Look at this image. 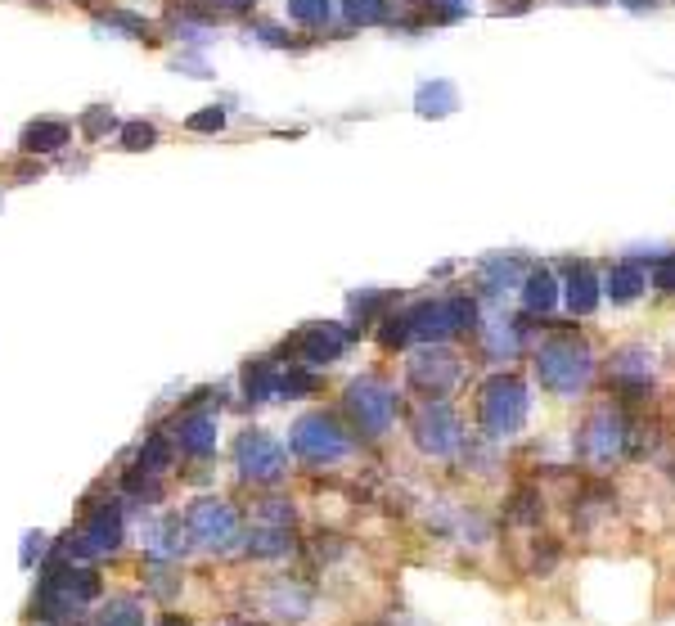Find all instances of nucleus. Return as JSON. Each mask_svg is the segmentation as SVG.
Instances as JSON below:
<instances>
[{
    "label": "nucleus",
    "mask_w": 675,
    "mask_h": 626,
    "mask_svg": "<svg viewBox=\"0 0 675 626\" xmlns=\"http://www.w3.org/2000/svg\"><path fill=\"white\" fill-rule=\"evenodd\" d=\"M243 388H248L252 401L279 397V374H275V365H270V361H252L248 370H243Z\"/></svg>",
    "instance_id": "obj_18"
},
{
    "label": "nucleus",
    "mask_w": 675,
    "mask_h": 626,
    "mask_svg": "<svg viewBox=\"0 0 675 626\" xmlns=\"http://www.w3.org/2000/svg\"><path fill=\"white\" fill-rule=\"evenodd\" d=\"M162 626H185V622H162Z\"/></svg>",
    "instance_id": "obj_33"
},
{
    "label": "nucleus",
    "mask_w": 675,
    "mask_h": 626,
    "mask_svg": "<svg viewBox=\"0 0 675 626\" xmlns=\"http://www.w3.org/2000/svg\"><path fill=\"white\" fill-rule=\"evenodd\" d=\"M342 347H347V329L338 325H311L297 334L293 352L302 356V365H324V361H338Z\"/></svg>",
    "instance_id": "obj_12"
},
{
    "label": "nucleus",
    "mask_w": 675,
    "mask_h": 626,
    "mask_svg": "<svg viewBox=\"0 0 675 626\" xmlns=\"http://www.w3.org/2000/svg\"><path fill=\"white\" fill-rule=\"evenodd\" d=\"M99 595V581L95 572H81V568H50L41 581V613L54 617V622H72L81 613L86 599Z\"/></svg>",
    "instance_id": "obj_2"
},
{
    "label": "nucleus",
    "mask_w": 675,
    "mask_h": 626,
    "mask_svg": "<svg viewBox=\"0 0 675 626\" xmlns=\"http://www.w3.org/2000/svg\"><path fill=\"white\" fill-rule=\"evenodd\" d=\"M347 410H351V419H356V428L365 437H378V433H387V424H392V415H396V397H392V388L387 383H378V379H356L347 388Z\"/></svg>",
    "instance_id": "obj_5"
},
{
    "label": "nucleus",
    "mask_w": 675,
    "mask_h": 626,
    "mask_svg": "<svg viewBox=\"0 0 675 626\" xmlns=\"http://www.w3.org/2000/svg\"><path fill=\"white\" fill-rule=\"evenodd\" d=\"M626 5H648V0H626Z\"/></svg>",
    "instance_id": "obj_32"
},
{
    "label": "nucleus",
    "mask_w": 675,
    "mask_h": 626,
    "mask_svg": "<svg viewBox=\"0 0 675 626\" xmlns=\"http://www.w3.org/2000/svg\"><path fill=\"white\" fill-rule=\"evenodd\" d=\"M176 442L185 455H212L216 451V415H207V410H198V415H185L176 428Z\"/></svg>",
    "instance_id": "obj_14"
},
{
    "label": "nucleus",
    "mask_w": 675,
    "mask_h": 626,
    "mask_svg": "<svg viewBox=\"0 0 675 626\" xmlns=\"http://www.w3.org/2000/svg\"><path fill=\"white\" fill-rule=\"evenodd\" d=\"M455 86L450 82H432V86H423L419 91V113H428V118H441V113H450L455 109Z\"/></svg>",
    "instance_id": "obj_22"
},
{
    "label": "nucleus",
    "mask_w": 675,
    "mask_h": 626,
    "mask_svg": "<svg viewBox=\"0 0 675 626\" xmlns=\"http://www.w3.org/2000/svg\"><path fill=\"white\" fill-rule=\"evenodd\" d=\"M639 289H644V271H639L635 262H617V266L608 271V298H612V302L639 298Z\"/></svg>",
    "instance_id": "obj_17"
},
{
    "label": "nucleus",
    "mask_w": 675,
    "mask_h": 626,
    "mask_svg": "<svg viewBox=\"0 0 675 626\" xmlns=\"http://www.w3.org/2000/svg\"><path fill=\"white\" fill-rule=\"evenodd\" d=\"M329 0H288V19L306 23V28H324L329 23Z\"/></svg>",
    "instance_id": "obj_24"
},
{
    "label": "nucleus",
    "mask_w": 675,
    "mask_h": 626,
    "mask_svg": "<svg viewBox=\"0 0 675 626\" xmlns=\"http://www.w3.org/2000/svg\"><path fill=\"white\" fill-rule=\"evenodd\" d=\"M459 379V356L446 352V347H423V352L410 356V383L423 388L428 397H441L446 388H455Z\"/></svg>",
    "instance_id": "obj_10"
},
{
    "label": "nucleus",
    "mask_w": 675,
    "mask_h": 626,
    "mask_svg": "<svg viewBox=\"0 0 675 626\" xmlns=\"http://www.w3.org/2000/svg\"><path fill=\"white\" fill-rule=\"evenodd\" d=\"M234 460H239V473L248 482H275V478H284V469H288L284 446L266 433H243L239 446H234Z\"/></svg>",
    "instance_id": "obj_8"
},
{
    "label": "nucleus",
    "mask_w": 675,
    "mask_h": 626,
    "mask_svg": "<svg viewBox=\"0 0 675 626\" xmlns=\"http://www.w3.org/2000/svg\"><path fill=\"white\" fill-rule=\"evenodd\" d=\"M72 140L68 122H54V118H41L32 122V127L23 131V149L27 154H54V149H63Z\"/></svg>",
    "instance_id": "obj_15"
},
{
    "label": "nucleus",
    "mask_w": 675,
    "mask_h": 626,
    "mask_svg": "<svg viewBox=\"0 0 675 626\" xmlns=\"http://www.w3.org/2000/svg\"><path fill=\"white\" fill-rule=\"evenodd\" d=\"M293 451L302 455V460H311V464H333V460H342V455L351 451V442H347V433L338 428V419L306 415V419H297V428H293Z\"/></svg>",
    "instance_id": "obj_4"
},
{
    "label": "nucleus",
    "mask_w": 675,
    "mask_h": 626,
    "mask_svg": "<svg viewBox=\"0 0 675 626\" xmlns=\"http://www.w3.org/2000/svg\"><path fill=\"white\" fill-rule=\"evenodd\" d=\"M536 374H540V383H545L549 392L572 397V392H581L585 383H590L594 356H590V347H585L581 338H549V343L536 352Z\"/></svg>",
    "instance_id": "obj_1"
},
{
    "label": "nucleus",
    "mask_w": 675,
    "mask_h": 626,
    "mask_svg": "<svg viewBox=\"0 0 675 626\" xmlns=\"http://www.w3.org/2000/svg\"><path fill=\"white\" fill-rule=\"evenodd\" d=\"M567 307H572L576 316H590V311L599 307V284H594L590 266H572V271H567Z\"/></svg>",
    "instance_id": "obj_16"
},
{
    "label": "nucleus",
    "mask_w": 675,
    "mask_h": 626,
    "mask_svg": "<svg viewBox=\"0 0 675 626\" xmlns=\"http://www.w3.org/2000/svg\"><path fill=\"white\" fill-rule=\"evenodd\" d=\"M585 451H590V460H612V455L621 451V442H626V424H621L612 410H599V415L590 419V428H585Z\"/></svg>",
    "instance_id": "obj_13"
},
{
    "label": "nucleus",
    "mask_w": 675,
    "mask_h": 626,
    "mask_svg": "<svg viewBox=\"0 0 675 626\" xmlns=\"http://www.w3.org/2000/svg\"><path fill=\"white\" fill-rule=\"evenodd\" d=\"M558 298V284L549 271H531L527 284H522V302H527V311H549Z\"/></svg>",
    "instance_id": "obj_19"
},
{
    "label": "nucleus",
    "mask_w": 675,
    "mask_h": 626,
    "mask_svg": "<svg viewBox=\"0 0 675 626\" xmlns=\"http://www.w3.org/2000/svg\"><path fill=\"white\" fill-rule=\"evenodd\" d=\"M117 545H122V514H117V505L108 500V505H95L86 514V527H81V536L72 541V550L77 554H113Z\"/></svg>",
    "instance_id": "obj_11"
},
{
    "label": "nucleus",
    "mask_w": 675,
    "mask_h": 626,
    "mask_svg": "<svg viewBox=\"0 0 675 626\" xmlns=\"http://www.w3.org/2000/svg\"><path fill=\"white\" fill-rule=\"evenodd\" d=\"M473 302L468 298H437V302H423V307H414L410 316H405V325H410V334L419 338H446V334H459V329L473 325Z\"/></svg>",
    "instance_id": "obj_6"
},
{
    "label": "nucleus",
    "mask_w": 675,
    "mask_h": 626,
    "mask_svg": "<svg viewBox=\"0 0 675 626\" xmlns=\"http://www.w3.org/2000/svg\"><path fill=\"white\" fill-rule=\"evenodd\" d=\"M432 10H437L441 19H455V14L468 10V0H432Z\"/></svg>",
    "instance_id": "obj_31"
},
{
    "label": "nucleus",
    "mask_w": 675,
    "mask_h": 626,
    "mask_svg": "<svg viewBox=\"0 0 675 626\" xmlns=\"http://www.w3.org/2000/svg\"><path fill=\"white\" fill-rule=\"evenodd\" d=\"M185 523H189V536H194L198 545H207V550H225V545L239 536V514H234L225 500H216V496L194 500Z\"/></svg>",
    "instance_id": "obj_7"
},
{
    "label": "nucleus",
    "mask_w": 675,
    "mask_h": 626,
    "mask_svg": "<svg viewBox=\"0 0 675 626\" xmlns=\"http://www.w3.org/2000/svg\"><path fill=\"white\" fill-rule=\"evenodd\" d=\"M90 626H144V608L135 599H108V608Z\"/></svg>",
    "instance_id": "obj_21"
},
{
    "label": "nucleus",
    "mask_w": 675,
    "mask_h": 626,
    "mask_svg": "<svg viewBox=\"0 0 675 626\" xmlns=\"http://www.w3.org/2000/svg\"><path fill=\"white\" fill-rule=\"evenodd\" d=\"M248 550L261 554V559H275V554L293 550V536H288V527H257V532L248 536Z\"/></svg>",
    "instance_id": "obj_20"
},
{
    "label": "nucleus",
    "mask_w": 675,
    "mask_h": 626,
    "mask_svg": "<svg viewBox=\"0 0 675 626\" xmlns=\"http://www.w3.org/2000/svg\"><path fill=\"white\" fill-rule=\"evenodd\" d=\"M104 28H122V32H131V37H144V19H135V14H104Z\"/></svg>",
    "instance_id": "obj_30"
},
{
    "label": "nucleus",
    "mask_w": 675,
    "mask_h": 626,
    "mask_svg": "<svg viewBox=\"0 0 675 626\" xmlns=\"http://www.w3.org/2000/svg\"><path fill=\"white\" fill-rule=\"evenodd\" d=\"M522 419H527V388H522L518 379H509V374L486 383L482 388V428L486 433L513 437L522 428Z\"/></svg>",
    "instance_id": "obj_3"
},
{
    "label": "nucleus",
    "mask_w": 675,
    "mask_h": 626,
    "mask_svg": "<svg viewBox=\"0 0 675 626\" xmlns=\"http://www.w3.org/2000/svg\"><path fill=\"white\" fill-rule=\"evenodd\" d=\"M185 127H189V131H221V127H225V113H221V109H203V113H194Z\"/></svg>",
    "instance_id": "obj_29"
},
{
    "label": "nucleus",
    "mask_w": 675,
    "mask_h": 626,
    "mask_svg": "<svg viewBox=\"0 0 675 626\" xmlns=\"http://www.w3.org/2000/svg\"><path fill=\"white\" fill-rule=\"evenodd\" d=\"M653 289L675 293V253H671V257H662V262L653 266Z\"/></svg>",
    "instance_id": "obj_28"
},
{
    "label": "nucleus",
    "mask_w": 675,
    "mask_h": 626,
    "mask_svg": "<svg viewBox=\"0 0 675 626\" xmlns=\"http://www.w3.org/2000/svg\"><path fill=\"white\" fill-rule=\"evenodd\" d=\"M414 442H419L428 455H450L459 442H464L459 415L446 406V401H432V406H423L419 419H414Z\"/></svg>",
    "instance_id": "obj_9"
},
{
    "label": "nucleus",
    "mask_w": 675,
    "mask_h": 626,
    "mask_svg": "<svg viewBox=\"0 0 675 626\" xmlns=\"http://www.w3.org/2000/svg\"><path fill=\"white\" fill-rule=\"evenodd\" d=\"M81 131H86V136H104V131H113V113H108V109H90L86 118H81Z\"/></svg>",
    "instance_id": "obj_27"
},
{
    "label": "nucleus",
    "mask_w": 675,
    "mask_h": 626,
    "mask_svg": "<svg viewBox=\"0 0 675 626\" xmlns=\"http://www.w3.org/2000/svg\"><path fill=\"white\" fill-rule=\"evenodd\" d=\"M342 10L356 28H374V23H387V0H342Z\"/></svg>",
    "instance_id": "obj_23"
},
{
    "label": "nucleus",
    "mask_w": 675,
    "mask_h": 626,
    "mask_svg": "<svg viewBox=\"0 0 675 626\" xmlns=\"http://www.w3.org/2000/svg\"><path fill=\"white\" fill-rule=\"evenodd\" d=\"M171 464V442L167 437H149V442H144V451H140V469L144 473H162Z\"/></svg>",
    "instance_id": "obj_25"
},
{
    "label": "nucleus",
    "mask_w": 675,
    "mask_h": 626,
    "mask_svg": "<svg viewBox=\"0 0 675 626\" xmlns=\"http://www.w3.org/2000/svg\"><path fill=\"white\" fill-rule=\"evenodd\" d=\"M153 140H158V131H153L149 122H126V127H122V145L131 149V154H140V149H153Z\"/></svg>",
    "instance_id": "obj_26"
}]
</instances>
